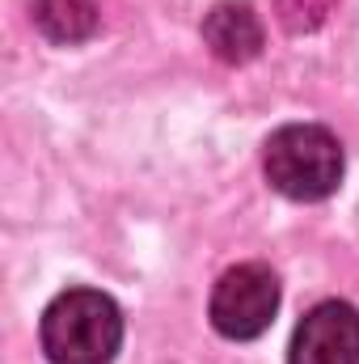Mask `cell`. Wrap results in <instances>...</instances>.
<instances>
[{
    "label": "cell",
    "instance_id": "cell-5",
    "mask_svg": "<svg viewBox=\"0 0 359 364\" xmlns=\"http://www.w3.org/2000/svg\"><path fill=\"white\" fill-rule=\"evenodd\" d=\"M203 43L220 64H250L263 51V21L245 0H224L207 13Z\"/></svg>",
    "mask_w": 359,
    "mask_h": 364
},
{
    "label": "cell",
    "instance_id": "cell-4",
    "mask_svg": "<svg viewBox=\"0 0 359 364\" xmlns=\"http://www.w3.org/2000/svg\"><path fill=\"white\" fill-rule=\"evenodd\" d=\"M287 364H359V309L347 301L313 305L292 335Z\"/></svg>",
    "mask_w": 359,
    "mask_h": 364
},
{
    "label": "cell",
    "instance_id": "cell-2",
    "mask_svg": "<svg viewBox=\"0 0 359 364\" xmlns=\"http://www.w3.org/2000/svg\"><path fill=\"white\" fill-rule=\"evenodd\" d=\"M343 144L330 127L321 123H287L267 140L263 170L267 182L296 199V203H317L338 191L343 182Z\"/></svg>",
    "mask_w": 359,
    "mask_h": 364
},
{
    "label": "cell",
    "instance_id": "cell-1",
    "mask_svg": "<svg viewBox=\"0 0 359 364\" xmlns=\"http://www.w3.org/2000/svg\"><path fill=\"white\" fill-rule=\"evenodd\" d=\"M123 348V314L97 288H68L43 309V352L51 364H110Z\"/></svg>",
    "mask_w": 359,
    "mask_h": 364
},
{
    "label": "cell",
    "instance_id": "cell-6",
    "mask_svg": "<svg viewBox=\"0 0 359 364\" xmlns=\"http://www.w3.org/2000/svg\"><path fill=\"white\" fill-rule=\"evenodd\" d=\"M97 21H101L97 0H34V26L60 47L85 43L97 30Z\"/></svg>",
    "mask_w": 359,
    "mask_h": 364
},
{
    "label": "cell",
    "instance_id": "cell-3",
    "mask_svg": "<svg viewBox=\"0 0 359 364\" xmlns=\"http://www.w3.org/2000/svg\"><path fill=\"white\" fill-rule=\"evenodd\" d=\"M211 326L224 339H258L279 314V279L267 263H237L211 288Z\"/></svg>",
    "mask_w": 359,
    "mask_h": 364
},
{
    "label": "cell",
    "instance_id": "cell-7",
    "mask_svg": "<svg viewBox=\"0 0 359 364\" xmlns=\"http://www.w3.org/2000/svg\"><path fill=\"white\" fill-rule=\"evenodd\" d=\"M334 4L338 0H275L279 21L292 34H313L317 26H326V17L334 13Z\"/></svg>",
    "mask_w": 359,
    "mask_h": 364
}]
</instances>
